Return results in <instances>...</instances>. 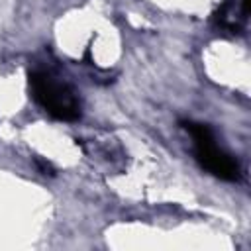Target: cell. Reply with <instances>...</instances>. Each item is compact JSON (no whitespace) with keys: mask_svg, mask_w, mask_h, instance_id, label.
I'll list each match as a JSON object with an SVG mask.
<instances>
[{"mask_svg":"<svg viewBox=\"0 0 251 251\" xmlns=\"http://www.w3.org/2000/svg\"><path fill=\"white\" fill-rule=\"evenodd\" d=\"M29 88L35 102L53 118L63 122H75L80 118V102L75 90L67 84L57 82L47 73H31Z\"/></svg>","mask_w":251,"mask_h":251,"instance_id":"6da1fadb","label":"cell"},{"mask_svg":"<svg viewBox=\"0 0 251 251\" xmlns=\"http://www.w3.org/2000/svg\"><path fill=\"white\" fill-rule=\"evenodd\" d=\"M194 151H196L198 163L206 171H210L214 176H218L222 180H237L239 178L237 163L227 153H224L222 149L216 147L214 137L204 139V141H194Z\"/></svg>","mask_w":251,"mask_h":251,"instance_id":"7a4b0ae2","label":"cell"},{"mask_svg":"<svg viewBox=\"0 0 251 251\" xmlns=\"http://www.w3.org/2000/svg\"><path fill=\"white\" fill-rule=\"evenodd\" d=\"M35 163L39 165V169H41L43 175H53V167H51L49 163H45L43 159H35Z\"/></svg>","mask_w":251,"mask_h":251,"instance_id":"3957f363","label":"cell"}]
</instances>
